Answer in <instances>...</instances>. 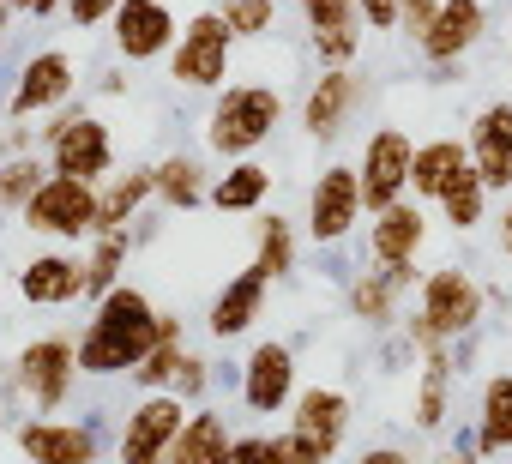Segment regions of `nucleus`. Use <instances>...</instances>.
Listing matches in <instances>:
<instances>
[{
	"instance_id": "nucleus-1",
	"label": "nucleus",
	"mask_w": 512,
	"mask_h": 464,
	"mask_svg": "<svg viewBox=\"0 0 512 464\" xmlns=\"http://www.w3.org/2000/svg\"><path fill=\"white\" fill-rule=\"evenodd\" d=\"M151 344H157V302L139 284H115L97 296L91 326L79 338V374H91V380L133 374Z\"/></svg>"
},
{
	"instance_id": "nucleus-2",
	"label": "nucleus",
	"mask_w": 512,
	"mask_h": 464,
	"mask_svg": "<svg viewBox=\"0 0 512 464\" xmlns=\"http://www.w3.org/2000/svg\"><path fill=\"white\" fill-rule=\"evenodd\" d=\"M284 121V91L278 85H217L211 115H205V145L217 157H253Z\"/></svg>"
},
{
	"instance_id": "nucleus-3",
	"label": "nucleus",
	"mask_w": 512,
	"mask_h": 464,
	"mask_svg": "<svg viewBox=\"0 0 512 464\" xmlns=\"http://www.w3.org/2000/svg\"><path fill=\"white\" fill-rule=\"evenodd\" d=\"M43 157L55 175H79V181H103L115 169V133L103 115L91 109H55L49 127H43Z\"/></svg>"
},
{
	"instance_id": "nucleus-4",
	"label": "nucleus",
	"mask_w": 512,
	"mask_h": 464,
	"mask_svg": "<svg viewBox=\"0 0 512 464\" xmlns=\"http://www.w3.org/2000/svg\"><path fill=\"white\" fill-rule=\"evenodd\" d=\"M31 236H55V242H91L97 236V181L79 175H43V187L19 205Z\"/></svg>"
},
{
	"instance_id": "nucleus-5",
	"label": "nucleus",
	"mask_w": 512,
	"mask_h": 464,
	"mask_svg": "<svg viewBox=\"0 0 512 464\" xmlns=\"http://www.w3.org/2000/svg\"><path fill=\"white\" fill-rule=\"evenodd\" d=\"M229 61H235V31L223 25L217 7H205V13H193V19L175 31L169 79L187 85V91H217V85H229Z\"/></svg>"
},
{
	"instance_id": "nucleus-6",
	"label": "nucleus",
	"mask_w": 512,
	"mask_h": 464,
	"mask_svg": "<svg viewBox=\"0 0 512 464\" xmlns=\"http://www.w3.org/2000/svg\"><path fill=\"white\" fill-rule=\"evenodd\" d=\"M13 386L37 404V416H55L79 386V338H67V332L31 338L13 362Z\"/></svg>"
},
{
	"instance_id": "nucleus-7",
	"label": "nucleus",
	"mask_w": 512,
	"mask_h": 464,
	"mask_svg": "<svg viewBox=\"0 0 512 464\" xmlns=\"http://www.w3.org/2000/svg\"><path fill=\"white\" fill-rule=\"evenodd\" d=\"M350 422H356L350 392H338V386H308V392H296V398H290V446H296V464H326V458H338L344 440H350Z\"/></svg>"
},
{
	"instance_id": "nucleus-8",
	"label": "nucleus",
	"mask_w": 512,
	"mask_h": 464,
	"mask_svg": "<svg viewBox=\"0 0 512 464\" xmlns=\"http://www.w3.org/2000/svg\"><path fill=\"white\" fill-rule=\"evenodd\" d=\"M362 217H368V205H362L356 163H326L314 175V187H308V236L320 248H344Z\"/></svg>"
},
{
	"instance_id": "nucleus-9",
	"label": "nucleus",
	"mask_w": 512,
	"mask_h": 464,
	"mask_svg": "<svg viewBox=\"0 0 512 464\" xmlns=\"http://www.w3.org/2000/svg\"><path fill=\"white\" fill-rule=\"evenodd\" d=\"M187 410H193V404H187L181 392L151 386V392L127 410V422H121V458H127V464H157V458H169V446H175Z\"/></svg>"
},
{
	"instance_id": "nucleus-10",
	"label": "nucleus",
	"mask_w": 512,
	"mask_h": 464,
	"mask_svg": "<svg viewBox=\"0 0 512 464\" xmlns=\"http://www.w3.org/2000/svg\"><path fill=\"white\" fill-rule=\"evenodd\" d=\"M410 157H416V139L404 127H374L362 139V157H356V181H362V205L380 211L392 199L410 193Z\"/></svg>"
},
{
	"instance_id": "nucleus-11",
	"label": "nucleus",
	"mask_w": 512,
	"mask_h": 464,
	"mask_svg": "<svg viewBox=\"0 0 512 464\" xmlns=\"http://www.w3.org/2000/svg\"><path fill=\"white\" fill-rule=\"evenodd\" d=\"M434 326H440V338H470L476 326H482V314H488V290L476 284V272H464V266H440V272H428L422 278V302H416Z\"/></svg>"
},
{
	"instance_id": "nucleus-12",
	"label": "nucleus",
	"mask_w": 512,
	"mask_h": 464,
	"mask_svg": "<svg viewBox=\"0 0 512 464\" xmlns=\"http://www.w3.org/2000/svg\"><path fill=\"white\" fill-rule=\"evenodd\" d=\"M73 85H79V61L67 49H37L19 79H13V97H7V115L13 121H31V115H55L61 103H73Z\"/></svg>"
},
{
	"instance_id": "nucleus-13",
	"label": "nucleus",
	"mask_w": 512,
	"mask_h": 464,
	"mask_svg": "<svg viewBox=\"0 0 512 464\" xmlns=\"http://www.w3.org/2000/svg\"><path fill=\"white\" fill-rule=\"evenodd\" d=\"M109 31H115V55L133 61V67H145V61H169L181 25L169 13V0H121Z\"/></svg>"
},
{
	"instance_id": "nucleus-14",
	"label": "nucleus",
	"mask_w": 512,
	"mask_h": 464,
	"mask_svg": "<svg viewBox=\"0 0 512 464\" xmlns=\"http://www.w3.org/2000/svg\"><path fill=\"white\" fill-rule=\"evenodd\" d=\"M482 31H488V7L482 0H440V13H434V25L422 31V61L440 73V79H452V67L482 43Z\"/></svg>"
},
{
	"instance_id": "nucleus-15",
	"label": "nucleus",
	"mask_w": 512,
	"mask_h": 464,
	"mask_svg": "<svg viewBox=\"0 0 512 464\" xmlns=\"http://www.w3.org/2000/svg\"><path fill=\"white\" fill-rule=\"evenodd\" d=\"M296 398V350L266 338V344H253V356L241 362V404L253 416H284Z\"/></svg>"
},
{
	"instance_id": "nucleus-16",
	"label": "nucleus",
	"mask_w": 512,
	"mask_h": 464,
	"mask_svg": "<svg viewBox=\"0 0 512 464\" xmlns=\"http://www.w3.org/2000/svg\"><path fill=\"white\" fill-rule=\"evenodd\" d=\"M422 248H428V205L416 193H404V199L374 211V223H368V266L422 260Z\"/></svg>"
},
{
	"instance_id": "nucleus-17",
	"label": "nucleus",
	"mask_w": 512,
	"mask_h": 464,
	"mask_svg": "<svg viewBox=\"0 0 512 464\" xmlns=\"http://www.w3.org/2000/svg\"><path fill=\"white\" fill-rule=\"evenodd\" d=\"M356 103H362V73H356V61H350V67H320V79H314L308 97H302V133H308V139H338V133L350 127Z\"/></svg>"
},
{
	"instance_id": "nucleus-18",
	"label": "nucleus",
	"mask_w": 512,
	"mask_h": 464,
	"mask_svg": "<svg viewBox=\"0 0 512 464\" xmlns=\"http://www.w3.org/2000/svg\"><path fill=\"white\" fill-rule=\"evenodd\" d=\"M470 163L488 193H512V103L494 97L470 115Z\"/></svg>"
},
{
	"instance_id": "nucleus-19",
	"label": "nucleus",
	"mask_w": 512,
	"mask_h": 464,
	"mask_svg": "<svg viewBox=\"0 0 512 464\" xmlns=\"http://www.w3.org/2000/svg\"><path fill=\"white\" fill-rule=\"evenodd\" d=\"M19 452L37 458V464H91L103 452L97 428L85 422H55V416H31L19 422Z\"/></svg>"
},
{
	"instance_id": "nucleus-20",
	"label": "nucleus",
	"mask_w": 512,
	"mask_h": 464,
	"mask_svg": "<svg viewBox=\"0 0 512 464\" xmlns=\"http://www.w3.org/2000/svg\"><path fill=\"white\" fill-rule=\"evenodd\" d=\"M266 290H272V278H260V272H235L217 296H211V314H205V332L211 338H241V332H253V320L266 314Z\"/></svg>"
},
{
	"instance_id": "nucleus-21",
	"label": "nucleus",
	"mask_w": 512,
	"mask_h": 464,
	"mask_svg": "<svg viewBox=\"0 0 512 464\" xmlns=\"http://www.w3.org/2000/svg\"><path fill=\"white\" fill-rule=\"evenodd\" d=\"M464 169H470V139H416V157H410V193H416L422 205H434Z\"/></svg>"
},
{
	"instance_id": "nucleus-22",
	"label": "nucleus",
	"mask_w": 512,
	"mask_h": 464,
	"mask_svg": "<svg viewBox=\"0 0 512 464\" xmlns=\"http://www.w3.org/2000/svg\"><path fill=\"white\" fill-rule=\"evenodd\" d=\"M19 296L37 302V308H67L85 296V260L73 254H37L25 272H19Z\"/></svg>"
},
{
	"instance_id": "nucleus-23",
	"label": "nucleus",
	"mask_w": 512,
	"mask_h": 464,
	"mask_svg": "<svg viewBox=\"0 0 512 464\" xmlns=\"http://www.w3.org/2000/svg\"><path fill=\"white\" fill-rule=\"evenodd\" d=\"M151 199H157V169L133 163L121 175H103L97 181V229H127Z\"/></svg>"
},
{
	"instance_id": "nucleus-24",
	"label": "nucleus",
	"mask_w": 512,
	"mask_h": 464,
	"mask_svg": "<svg viewBox=\"0 0 512 464\" xmlns=\"http://www.w3.org/2000/svg\"><path fill=\"white\" fill-rule=\"evenodd\" d=\"M470 458H488V452H512V374H488L482 380V398H476V434L464 440Z\"/></svg>"
},
{
	"instance_id": "nucleus-25",
	"label": "nucleus",
	"mask_w": 512,
	"mask_h": 464,
	"mask_svg": "<svg viewBox=\"0 0 512 464\" xmlns=\"http://www.w3.org/2000/svg\"><path fill=\"white\" fill-rule=\"evenodd\" d=\"M272 199V169L253 163V157H229L223 175H211V193L205 205H217L223 217H241V211H260Z\"/></svg>"
},
{
	"instance_id": "nucleus-26",
	"label": "nucleus",
	"mask_w": 512,
	"mask_h": 464,
	"mask_svg": "<svg viewBox=\"0 0 512 464\" xmlns=\"http://www.w3.org/2000/svg\"><path fill=\"white\" fill-rule=\"evenodd\" d=\"M446 404H452V344H434V350H422V386H416L410 422L422 434H440L446 428Z\"/></svg>"
},
{
	"instance_id": "nucleus-27",
	"label": "nucleus",
	"mask_w": 512,
	"mask_h": 464,
	"mask_svg": "<svg viewBox=\"0 0 512 464\" xmlns=\"http://www.w3.org/2000/svg\"><path fill=\"white\" fill-rule=\"evenodd\" d=\"M229 440L235 434H229V422L217 410H187V422H181V434L169 446V464H223Z\"/></svg>"
},
{
	"instance_id": "nucleus-28",
	"label": "nucleus",
	"mask_w": 512,
	"mask_h": 464,
	"mask_svg": "<svg viewBox=\"0 0 512 464\" xmlns=\"http://www.w3.org/2000/svg\"><path fill=\"white\" fill-rule=\"evenodd\" d=\"M398 284L380 272V266H368V272H356L350 278V290H344V302H350V320H362V326H374V332H386V326H398Z\"/></svg>"
},
{
	"instance_id": "nucleus-29",
	"label": "nucleus",
	"mask_w": 512,
	"mask_h": 464,
	"mask_svg": "<svg viewBox=\"0 0 512 464\" xmlns=\"http://www.w3.org/2000/svg\"><path fill=\"white\" fill-rule=\"evenodd\" d=\"M151 169H157V199H163L169 211H193V205H205L211 175H205V163H199V157L169 151V157H163V163H151Z\"/></svg>"
},
{
	"instance_id": "nucleus-30",
	"label": "nucleus",
	"mask_w": 512,
	"mask_h": 464,
	"mask_svg": "<svg viewBox=\"0 0 512 464\" xmlns=\"http://www.w3.org/2000/svg\"><path fill=\"white\" fill-rule=\"evenodd\" d=\"M253 272L272 278V284L296 272V223L290 217H260L253 223Z\"/></svg>"
},
{
	"instance_id": "nucleus-31",
	"label": "nucleus",
	"mask_w": 512,
	"mask_h": 464,
	"mask_svg": "<svg viewBox=\"0 0 512 464\" xmlns=\"http://www.w3.org/2000/svg\"><path fill=\"white\" fill-rule=\"evenodd\" d=\"M434 211H440V223H446V229H458V236H470L476 223H488V181L476 175V163H470V169H464L440 199H434Z\"/></svg>"
},
{
	"instance_id": "nucleus-32",
	"label": "nucleus",
	"mask_w": 512,
	"mask_h": 464,
	"mask_svg": "<svg viewBox=\"0 0 512 464\" xmlns=\"http://www.w3.org/2000/svg\"><path fill=\"white\" fill-rule=\"evenodd\" d=\"M127 254H133V236H127V229H97V236H91V254H85V296H91V302L121 284Z\"/></svg>"
},
{
	"instance_id": "nucleus-33",
	"label": "nucleus",
	"mask_w": 512,
	"mask_h": 464,
	"mask_svg": "<svg viewBox=\"0 0 512 464\" xmlns=\"http://www.w3.org/2000/svg\"><path fill=\"white\" fill-rule=\"evenodd\" d=\"M49 175V157L37 151H13V157H0V211H19Z\"/></svg>"
},
{
	"instance_id": "nucleus-34",
	"label": "nucleus",
	"mask_w": 512,
	"mask_h": 464,
	"mask_svg": "<svg viewBox=\"0 0 512 464\" xmlns=\"http://www.w3.org/2000/svg\"><path fill=\"white\" fill-rule=\"evenodd\" d=\"M217 13L235 31V43H260L278 31V0H217Z\"/></svg>"
},
{
	"instance_id": "nucleus-35",
	"label": "nucleus",
	"mask_w": 512,
	"mask_h": 464,
	"mask_svg": "<svg viewBox=\"0 0 512 464\" xmlns=\"http://www.w3.org/2000/svg\"><path fill=\"white\" fill-rule=\"evenodd\" d=\"M181 350H187V338H157L151 350H145V362L133 368V380L151 392V386H169L175 380V362H181Z\"/></svg>"
},
{
	"instance_id": "nucleus-36",
	"label": "nucleus",
	"mask_w": 512,
	"mask_h": 464,
	"mask_svg": "<svg viewBox=\"0 0 512 464\" xmlns=\"http://www.w3.org/2000/svg\"><path fill=\"white\" fill-rule=\"evenodd\" d=\"M229 458H290L296 464V446H290V428L284 434H235Z\"/></svg>"
},
{
	"instance_id": "nucleus-37",
	"label": "nucleus",
	"mask_w": 512,
	"mask_h": 464,
	"mask_svg": "<svg viewBox=\"0 0 512 464\" xmlns=\"http://www.w3.org/2000/svg\"><path fill=\"white\" fill-rule=\"evenodd\" d=\"M211 386V362L205 356H193V350H181V362H175V380H169V392H181L187 404H199V392Z\"/></svg>"
},
{
	"instance_id": "nucleus-38",
	"label": "nucleus",
	"mask_w": 512,
	"mask_h": 464,
	"mask_svg": "<svg viewBox=\"0 0 512 464\" xmlns=\"http://www.w3.org/2000/svg\"><path fill=\"white\" fill-rule=\"evenodd\" d=\"M434 13H440V0H398V31L410 43H422V31L434 25Z\"/></svg>"
},
{
	"instance_id": "nucleus-39",
	"label": "nucleus",
	"mask_w": 512,
	"mask_h": 464,
	"mask_svg": "<svg viewBox=\"0 0 512 464\" xmlns=\"http://www.w3.org/2000/svg\"><path fill=\"white\" fill-rule=\"evenodd\" d=\"M115 7H121V0H67V19H73L79 31H97V25L115 19Z\"/></svg>"
},
{
	"instance_id": "nucleus-40",
	"label": "nucleus",
	"mask_w": 512,
	"mask_h": 464,
	"mask_svg": "<svg viewBox=\"0 0 512 464\" xmlns=\"http://www.w3.org/2000/svg\"><path fill=\"white\" fill-rule=\"evenodd\" d=\"M368 31H398V0H356Z\"/></svg>"
},
{
	"instance_id": "nucleus-41",
	"label": "nucleus",
	"mask_w": 512,
	"mask_h": 464,
	"mask_svg": "<svg viewBox=\"0 0 512 464\" xmlns=\"http://www.w3.org/2000/svg\"><path fill=\"white\" fill-rule=\"evenodd\" d=\"M494 223H500V254H506V260H512V199H506V205H500V217H494Z\"/></svg>"
},
{
	"instance_id": "nucleus-42",
	"label": "nucleus",
	"mask_w": 512,
	"mask_h": 464,
	"mask_svg": "<svg viewBox=\"0 0 512 464\" xmlns=\"http://www.w3.org/2000/svg\"><path fill=\"white\" fill-rule=\"evenodd\" d=\"M31 13H37V19H49V13H67V0H37Z\"/></svg>"
},
{
	"instance_id": "nucleus-43",
	"label": "nucleus",
	"mask_w": 512,
	"mask_h": 464,
	"mask_svg": "<svg viewBox=\"0 0 512 464\" xmlns=\"http://www.w3.org/2000/svg\"><path fill=\"white\" fill-rule=\"evenodd\" d=\"M13 7H19V13H31V7H37V0H13Z\"/></svg>"
},
{
	"instance_id": "nucleus-44",
	"label": "nucleus",
	"mask_w": 512,
	"mask_h": 464,
	"mask_svg": "<svg viewBox=\"0 0 512 464\" xmlns=\"http://www.w3.org/2000/svg\"><path fill=\"white\" fill-rule=\"evenodd\" d=\"M0 7H7V0H0Z\"/></svg>"
}]
</instances>
